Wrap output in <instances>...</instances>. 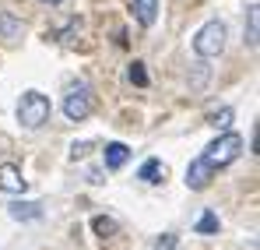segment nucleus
I'll return each mask as SVG.
<instances>
[{"label": "nucleus", "mask_w": 260, "mask_h": 250, "mask_svg": "<svg viewBox=\"0 0 260 250\" xmlns=\"http://www.w3.org/2000/svg\"><path fill=\"white\" fill-rule=\"evenodd\" d=\"M243 155V137L236 134V130H221L215 141L204 148V159L211 162L215 169H221V166H232L236 159Z\"/></svg>", "instance_id": "1"}, {"label": "nucleus", "mask_w": 260, "mask_h": 250, "mask_svg": "<svg viewBox=\"0 0 260 250\" xmlns=\"http://www.w3.org/2000/svg\"><path fill=\"white\" fill-rule=\"evenodd\" d=\"M46 120H49V99L43 92H25L18 102V124L28 130H39Z\"/></svg>", "instance_id": "2"}, {"label": "nucleus", "mask_w": 260, "mask_h": 250, "mask_svg": "<svg viewBox=\"0 0 260 250\" xmlns=\"http://www.w3.org/2000/svg\"><path fill=\"white\" fill-rule=\"evenodd\" d=\"M225 36H229V32H225V25H221L218 18H215V21H208V25L193 36V53L204 57V60L218 57V53L225 49Z\"/></svg>", "instance_id": "3"}, {"label": "nucleus", "mask_w": 260, "mask_h": 250, "mask_svg": "<svg viewBox=\"0 0 260 250\" xmlns=\"http://www.w3.org/2000/svg\"><path fill=\"white\" fill-rule=\"evenodd\" d=\"M91 109H95V99H91V88H88V85H74V88L63 95V117H67V120L81 124V120L91 117Z\"/></svg>", "instance_id": "4"}, {"label": "nucleus", "mask_w": 260, "mask_h": 250, "mask_svg": "<svg viewBox=\"0 0 260 250\" xmlns=\"http://www.w3.org/2000/svg\"><path fill=\"white\" fill-rule=\"evenodd\" d=\"M211 176H215V166L201 155V159H193V162L186 166V187H190V190H204V187L211 183Z\"/></svg>", "instance_id": "5"}, {"label": "nucleus", "mask_w": 260, "mask_h": 250, "mask_svg": "<svg viewBox=\"0 0 260 250\" xmlns=\"http://www.w3.org/2000/svg\"><path fill=\"white\" fill-rule=\"evenodd\" d=\"M0 190H7V194H25V190H28V180L21 176L18 166L0 162Z\"/></svg>", "instance_id": "6"}, {"label": "nucleus", "mask_w": 260, "mask_h": 250, "mask_svg": "<svg viewBox=\"0 0 260 250\" xmlns=\"http://www.w3.org/2000/svg\"><path fill=\"white\" fill-rule=\"evenodd\" d=\"M102 159H106V169H123L130 159V148L123 141H109L106 145V152H102Z\"/></svg>", "instance_id": "7"}, {"label": "nucleus", "mask_w": 260, "mask_h": 250, "mask_svg": "<svg viewBox=\"0 0 260 250\" xmlns=\"http://www.w3.org/2000/svg\"><path fill=\"white\" fill-rule=\"evenodd\" d=\"M134 14L144 29H151L155 18H158V0H134Z\"/></svg>", "instance_id": "8"}, {"label": "nucleus", "mask_w": 260, "mask_h": 250, "mask_svg": "<svg viewBox=\"0 0 260 250\" xmlns=\"http://www.w3.org/2000/svg\"><path fill=\"white\" fill-rule=\"evenodd\" d=\"M21 32H25L21 21H18L11 11H0V36H4L7 42H18V39H21Z\"/></svg>", "instance_id": "9"}, {"label": "nucleus", "mask_w": 260, "mask_h": 250, "mask_svg": "<svg viewBox=\"0 0 260 250\" xmlns=\"http://www.w3.org/2000/svg\"><path fill=\"white\" fill-rule=\"evenodd\" d=\"M11 218H18V222L43 218V205H36V201H14V205H11Z\"/></svg>", "instance_id": "10"}, {"label": "nucleus", "mask_w": 260, "mask_h": 250, "mask_svg": "<svg viewBox=\"0 0 260 250\" xmlns=\"http://www.w3.org/2000/svg\"><path fill=\"white\" fill-rule=\"evenodd\" d=\"M260 42V29H257V4H250L246 7V46L250 49H257Z\"/></svg>", "instance_id": "11"}, {"label": "nucleus", "mask_w": 260, "mask_h": 250, "mask_svg": "<svg viewBox=\"0 0 260 250\" xmlns=\"http://www.w3.org/2000/svg\"><path fill=\"white\" fill-rule=\"evenodd\" d=\"M166 169H162V162L158 159H148L144 166H141V173H137V180H144V183H158V176H162Z\"/></svg>", "instance_id": "12"}, {"label": "nucleus", "mask_w": 260, "mask_h": 250, "mask_svg": "<svg viewBox=\"0 0 260 250\" xmlns=\"http://www.w3.org/2000/svg\"><path fill=\"white\" fill-rule=\"evenodd\" d=\"M208 124L215 127V130H229V124H232V109L221 106V109H215V113H208Z\"/></svg>", "instance_id": "13"}, {"label": "nucleus", "mask_w": 260, "mask_h": 250, "mask_svg": "<svg viewBox=\"0 0 260 250\" xmlns=\"http://www.w3.org/2000/svg\"><path fill=\"white\" fill-rule=\"evenodd\" d=\"M127 78L137 85V88H148V71H144V64H141V60H134V64H130Z\"/></svg>", "instance_id": "14"}, {"label": "nucleus", "mask_w": 260, "mask_h": 250, "mask_svg": "<svg viewBox=\"0 0 260 250\" xmlns=\"http://www.w3.org/2000/svg\"><path fill=\"white\" fill-rule=\"evenodd\" d=\"M91 229H95V233H99V236H113V233H116V229H120V226H116V222H113V218H106V215H99V218H95V222H91Z\"/></svg>", "instance_id": "15"}, {"label": "nucleus", "mask_w": 260, "mask_h": 250, "mask_svg": "<svg viewBox=\"0 0 260 250\" xmlns=\"http://www.w3.org/2000/svg\"><path fill=\"white\" fill-rule=\"evenodd\" d=\"M197 233H218V215L215 211H204L197 218Z\"/></svg>", "instance_id": "16"}, {"label": "nucleus", "mask_w": 260, "mask_h": 250, "mask_svg": "<svg viewBox=\"0 0 260 250\" xmlns=\"http://www.w3.org/2000/svg\"><path fill=\"white\" fill-rule=\"evenodd\" d=\"M155 250H176V236H173V233L158 236V240H155Z\"/></svg>", "instance_id": "17"}, {"label": "nucleus", "mask_w": 260, "mask_h": 250, "mask_svg": "<svg viewBox=\"0 0 260 250\" xmlns=\"http://www.w3.org/2000/svg\"><path fill=\"white\" fill-rule=\"evenodd\" d=\"M85 152H88V145H74V148H71V155H74V159H81Z\"/></svg>", "instance_id": "18"}, {"label": "nucleus", "mask_w": 260, "mask_h": 250, "mask_svg": "<svg viewBox=\"0 0 260 250\" xmlns=\"http://www.w3.org/2000/svg\"><path fill=\"white\" fill-rule=\"evenodd\" d=\"M43 4H63V0H43Z\"/></svg>", "instance_id": "19"}]
</instances>
